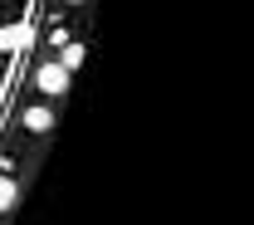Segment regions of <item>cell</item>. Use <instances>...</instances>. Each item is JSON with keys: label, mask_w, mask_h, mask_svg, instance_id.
Segmentation results:
<instances>
[{"label": "cell", "mask_w": 254, "mask_h": 225, "mask_svg": "<svg viewBox=\"0 0 254 225\" xmlns=\"http://www.w3.org/2000/svg\"><path fill=\"white\" fill-rule=\"evenodd\" d=\"M25 128L30 132H49L54 128V113H49V108H25Z\"/></svg>", "instance_id": "obj_3"}, {"label": "cell", "mask_w": 254, "mask_h": 225, "mask_svg": "<svg viewBox=\"0 0 254 225\" xmlns=\"http://www.w3.org/2000/svg\"><path fill=\"white\" fill-rule=\"evenodd\" d=\"M34 83H39V93L59 98L64 88H68V69H64V64H44L39 74H34Z\"/></svg>", "instance_id": "obj_1"}, {"label": "cell", "mask_w": 254, "mask_h": 225, "mask_svg": "<svg viewBox=\"0 0 254 225\" xmlns=\"http://www.w3.org/2000/svg\"><path fill=\"white\" fill-rule=\"evenodd\" d=\"M59 64L68 69V74H73V69L83 64V44H59Z\"/></svg>", "instance_id": "obj_4"}, {"label": "cell", "mask_w": 254, "mask_h": 225, "mask_svg": "<svg viewBox=\"0 0 254 225\" xmlns=\"http://www.w3.org/2000/svg\"><path fill=\"white\" fill-rule=\"evenodd\" d=\"M10 206H15V181L0 176V211H10Z\"/></svg>", "instance_id": "obj_5"}, {"label": "cell", "mask_w": 254, "mask_h": 225, "mask_svg": "<svg viewBox=\"0 0 254 225\" xmlns=\"http://www.w3.org/2000/svg\"><path fill=\"white\" fill-rule=\"evenodd\" d=\"M15 49H30V25H5L0 30V54H15Z\"/></svg>", "instance_id": "obj_2"}]
</instances>
